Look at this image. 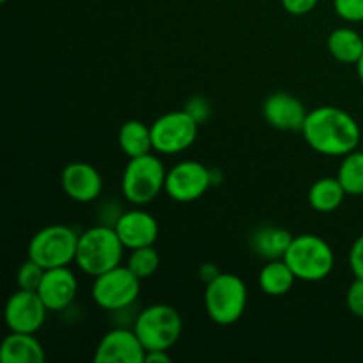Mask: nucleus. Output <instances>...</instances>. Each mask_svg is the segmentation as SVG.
Segmentation results:
<instances>
[{
	"label": "nucleus",
	"mask_w": 363,
	"mask_h": 363,
	"mask_svg": "<svg viewBox=\"0 0 363 363\" xmlns=\"http://www.w3.org/2000/svg\"><path fill=\"white\" fill-rule=\"evenodd\" d=\"M124 248L126 247L121 241L116 227L108 223H99L78 236L74 262L84 273L98 277L123 264Z\"/></svg>",
	"instance_id": "2"
},
{
	"label": "nucleus",
	"mask_w": 363,
	"mask_h": 363,
	"mask_svg": "<svg viewBox=\"0 0 363 363\" xmlns=\"http://www.w3.org/2000/svg\"><path fill=\"white\" fill-rule=\"evenodd\" d=\"M350 268L354 277L363 279V234L354 240L350 250Z\"/></svg>",
	"instance_id": "28"
},
{
	"label": "nucleus",
	"mask_w": 363,
	"mask_h": 363,
	"mask_svg": "<svg viewBox=\"0 0 363 363\" xmlns=\"http://www.w3.org/2000/svg\"><path fill=\"white\" fill-rule=\"evenodd\" d=\"M328 52L342 64H354L363 55V38L360 32L351 27H339L328 35Z\"/></svg>",
	"instance_id": "20"
},
{
	"label": "nucleus",
	"mask_w": 363,
	"mask_h": 363,
	"mask_svg": "<svg viewBox=\"0 0 363 363\" xmlns=\"http://www.w3.org/2000/svg\"><path fill=\"white\" fill-rule=\"evenodd\" d=\"M78 293L77 275L69 269V266L46 269L41 280L38 294L45 301L50 312H60L71 307Z\"/></svg>",
	"instance_id": "16"
},
{
	"label": "nucleus",
	"mask_w": 363,
	"mask_h": 363,
	"mask_svg": "<svg viewBox=\"0 0 363 363\" xmlns=\"http://www.w3.org/2000/svg\"><path fill=\"white\" fill-rule=\"evenodd\" d=\"M145 347L133 328H113L99 340L96 363H144Z\"/></svg>",
	"instance_id": "12"
},
{
	"label": "nucleus",
	"mask_w": 363,
	"mask_h": 363,
	"mask_svg": "<svg viewBox=\"0 0 363 363\" xmlns=\"http://www.w3.org/2000/svg\"><path fill=\"white\" fill-rule=\"evenodd\" d=\"M357 73H358V78H360V82L363 85V55H362V59L357 62Z\"/></svg>",
	"instance_id": "33"
},
{
	"label": "nucleus",
	"mask_w": 363,
	"mask_h": 363,
	"mask_svg": "<svg viewBox=\"0 0 363 363\" xmlns=\"http://www.w3.org/2000/svg\"><path fill=\"white\" fill-rule=\"evenodd\" d=\"M45 358V347L34 333L11 332L0 346L2 363H43Z\"/></svg>",
	"instance_id": "17"
},
{
	"label": "nucleus",
	"mask_w": 363,
	"mask_h": 363,
	"mask_svg": "<svg viewBox=\"0 0 363 363\" xmlns=\"http://www.w3.org/2000/svg\"><path fill=\"white\" fill-rule=\"evenodd\" d=\"M333 11L340 20L350 23L363 21V0H333Z\"/></svg>",
	"instance_id": "26"
},
{
	"label": "nucleus",
	"mask_w": 363,
	"mask_h": 363,
	"mask_svg": "<svg viewBox=\"0 0 363 363\" xmlns=\"http://www.w3.org/2000/svg\"><path fill=\"white\" fill-rule=\"evenodd\" d=\"M296 280V275L284 259L266 261L259 272V287L268 296H284L293 289Z\"/></svg>",
	"instance_id": "18"
},
{
	"label": "nucleus",
	"mask_w": 363,
	"mask_h": 363,
	"mask_svg": "<svg viewBox=\"0 0 363 363\" xmlns=\"http://www.w3.org/2000/svg\"><path fill=\"white\" fill-rule=\"evenodd\" d=\"M45 272L46 269L43 268V266H39L38 262L32 261V259H27V261L18 268V273H16L18 289L38 291L39 286H41L43 277H45Z\"/></svg>",
	"instance_id": "25"
},
{
	"label": "nucleus",
	"mask_w": 363,
	"mask_h": 363,
	"mask_svg": "<svg viewBox=\"0 0 363 363\" xmlns=\"http://www.w3.org/2000/svg\"><path fill=\"white\" fill-rule=\"evenodd\" d=\"M248 289L243 279L234 273H220L206 284L204 307L208 318L218 326H230L245 314Z\"/></svg>",
	"instance_id": "3"
},
{
	"label": "nucleus",
	"mask_w": 363,
	"mask_h": 363,
	"mask_svg": "<svg viewBox=\"0 0 363 363\" xmlns=\"http://www.w3.org/2000/svg\"><path fill=\"white\" fill-rule=\"evenodd\" d=\"M45 301L38 291L18 289L6 303V325L11 332L35 333L46 321L48 314Z\"/></svg>",
	"instance_id": "11"
},
{
	"label": "nucleus",
	"mask_w": 363,
	"mask_h": 363,
	"mask_svg": "<svg viewBox=\"0 0 363 363\" xmlns=\"http://www.w3.org/2000/svg\"><path fill=\"white\" fill-rule=\"evenodd\" d=\"M301 133L312 151L332 158L357 151L362 140L357 119L344 108L330 105L308 112Z\"/></svg>",
	"instance_id": "1"
},
{
	"label": "nucleus",
	"mask_w": 363,
	"mask_h": 363,
	"mask_svg": "<svg viewBox=\"0 0 363 363\" xmlns=\"http://www.w3.org/2000/svg\"><path fill=\"white\" fill-rule=\"evenodd\" d=\"M167 363L172 362V357L167 350H155V351H147L145 353V363Z\"/></svg>",
	"instance_id": "31"
},
{
	"label": "nucleus",
	"mask_w": 363,
	"mask_h": 363,
	"mask_svg": "<svg viewBox=\"0 0 363 363\" xmlns=\"http://www.w3.org/2000/svg\"><path fill=\"white\" fill-rule=\"evenodd\" d=\"M293 273L301 282H321L332 273L335 255L326 240L318 234H300L293 238L284 255Z\"/></svg>",
	"instance_id": "4"
},
{
	"label": "nucleus",
	"mask_w": 363,
	"mask_h": 363,
	"mask_svg": "<svg viewBox=\"0 0 363 363\" xmlns=\"http://www.w3.org/2000/svg\"><path fill=\"white\" fill-rule=\"evenodd\" d=\"M119 147L128 158H137L152 152L155 145H152L151 126H145L142 121L137 119L126 121L119 130Z\"/></svg>",
	"instance_id": "22"
},
{
	"label": "nucleus",
	"mask_w": 363,
	"mask_h": 363,
	"mask_svg": "<svg viewBox=\"0 0 363 363\" xmlns=\"http://www.w3.org/2000/svg\"><path fill=\"white\" fill-rule=\"evenodd\" d=\"M213 184V172L195 160H184L167 170L165 191L172 201L188 204L195 202Z\"/></svg>",
	"instance_id": "10"
},
{
	"label": "nucleus",
	"mask_w": 363,
	"mask_h": 363,
	"mask_svg": "<svg viewBox=\"0 0 363 363\" xmlns=\"http://www.w3.org/2000/svg\"><path fill=\"white\" fill-rule=\"evenodd\" d=\"M184 110H186L199 124H202L209 116H211V106H209V103L206 101L204 98H191L190 101L186 103V106H184Z\"/></svg>",
	"instance_id": "30"
},
{
	"label": "nucleus",
	"mask_w": 363,
	"mask_h": 363,
	"mask_svg": "<svg viewBox=\"0 0 363 363\" xmlns=\"http://www.w3.org/2000/svg\"><path fill=\"white\" fill-rule=\"evenodd\" d=\"M340 184L347 195H363V151H353L344 156L337 172Z\"/></svg>",
	"instance_id": "23"
},
{
	"label": "nucleus",
	"mask_w": 363,
	"mask_h": 363,
	"mask_svg": "<svg viewBox=\"0 0 363 363\" xmlns=\"http://www.w3.org/2000/svg\"><path fill=\"white\" fill-rule=\"evenodd\" d=\"M133 330L144 344L145 351H169L183 333V319L170 305L155 303L145 307L135 318Z\"/></svg>",
	"instance_id": "6"
},
{
	"label": "nucleus",
	"mask_w": 363,
	"mask_h": 363,
	"mask_svg": "<svg viewBox=\"0 0 363 363\" xmlns=\"http://www.w3.org/2000/svg\"><path fill=\"white\" fill-rule=\"evenodd\" d=\"M220 273L222 272H220V269L213 264H204L201 269H199V277H201L206 284L211 282V280L215 279L216 275H220Z\"/></svg>",
	"instance_id": "32"
},
{
	"label": "nucleus",
	"mask_w": 363,
	"mask_h": 363,
	"mask_svg": "<svg viewBox=\"0 0 363 363\" xmlns=\"http://www.w3.org/2000/svg\"><path fill=\"white\" fill-rule=\"evenodd\" d=\"M293 234L280 227H262L252 236V248L264 261L284 259L293 243Z\"/></svg>",
	"instance_id": "19"
},
{
	"label": "nucleus",
	"mask_w": 363,
	"mask_h": 363,
	"mask_svg": "<svg viewBox=\"0 0 363 363\" xmlns=\"http://www.w3.org/2000/svg\"><path fill=\"white\" fill-rule=\"evenodd\" d=\"M78 236L80 234L62 223L43 227L28 243V259L35 261L45 269L69 266L77 257Z\"/></svg>",
	"instance_id": "7"
},
{
	"label": "nucleus",
	"mask_w": 363,
	"mask_h": 363,
	"mask_svg": "<svg viewBox=\"0 0 363 363\" xmlns=\"http://www.w3.org/2000/svg\"><path fill=\"white\" fill-rule=\"evenodd\" d=\"M126 266L140 280L149 279V277L155 275L160 268L158 250L155 248V245H149V247H142V248H135V250H131L130 257H128Z\"/></svg>",
	"instance_id": "24"
},
{
	"label": "nucleus",
	"mask_w": 363,
	"mask_h": 363,
	"mask_svg": "<svg viewBox=\"0 0 363 363\" xmlns=\"http://www.w3.org/2000/svg\"><path fill=\"white\" fill-rule=\"evenodd\" d=\"M280 4L293 16H305L318 7L319 0H280Z\"/></svg>",
	"instance_id": "29"
},
{
	"label": "nucleus",
	"mask_w": 363,
	"mask_h": 363,
	"mask_svg": "<svg viewBox=\"0 0 363 363\" xmlns=\"http://www.w3.org/2000/svg\"><path fill=\"white\" fill-rule=\"evenodd\" d=\"M308 112L303 103L289 92H273L262 103V117L280 131H301Z\"/></svg>",
	"instance_id": "13"
},
{
	"label": "nucleus",
	"mask_w": 363,
	"mask_h": 363,
	"mask_svg": "<svg viewBox=\"0 0 363 363\" xmlns=\"http://www.w3.org/2000/svg\"><path fill=\"white\" fill-rule=\"evenodd\" d=\"M167 170L156 155L130 158L121 179L124 199L133 206H145L165 190Z\"/></svg>",
	"instance_id": "5"
},
{
	"label": "nucleus",
	"mask_w": 363,
	"mask_h": 363,
	"mask_svg": "<svg viewBox=\"0 0 363 363\" xmlns=\"http://www.w3.org/2000/svg\"><path fill=\"white\" fill-rule=\"evenodd\" d=\"M346 305H347V311H350L351 314L363 319V279L354 277L350 289H347Z\"/></svg>",
	"instance_id": "27"
},
{
	"label": "nucleus",
	"mask_w": 363,
	"mask_h": 363,
	"mask_svg": "<svg viewBox=\"0 0 363 363\" xmlns=\"http://www.w3.org/2000/svg\"><path fill=\"white\" fill-rule=\"evenodd\" d=\"M0 2H2V4H4V2H7V0H0Z\"/></svg>",
	"instance_id": "34"
},
{
	"label": "nucleus",
	"mask_w": 363,
	"mask_h": 363,
	"mask_svg": "<svg viewBox=\"0 0 363 363\" xmlns=\"http://www.w3.org/2000/svg\"><path fill=\"white\" fill-rule=\"evenodd\" d=\"M121 241L128 250L149 247L158 240L160 227L155 216L144 209H128L123 211L113 223Z\"/></svg>",
	"instance_id": "15"
},
{
	"label": "nucleus",
	"mask_w": 363,
	"mask_h": 363,
	"mask_svg": "<svg viewBox=\"0 0 363 363\" xmlns=\"http://www.w3.org/2000/svg\"><path fill=\"white\" fill-rule=\"evenodd\" d=\"M346 195L339 177H321L308 190V204L318 213H333L342 206Z\"/></svg>",
	"instance_id": "21"
},
{
	"label": "nucleus",
	"mask_w": 363,
	"mask_h": 363,
	"mask_svg": "<svg viewBox=\"0 0 363 363\" xmlns=\"http://www.w3.org/2000/svg\"><path fill=\"white\" fill-rule=\"evenodd\" d=\"M142 280L128 268L119 264L101 275L94 277L92 284V300L99 308L108 312H121L133 307L140 294Z\"/></svg>",
	"instance_id": "8"
},
{
	"label": "nucleus",
	"mask_w": 363,
	"mask_h": 363,
	"mask_svg": "<svg viewBox=\"0 0 363 363\" xmlns=\"http://www.w3.org/2000/svg\"><path fill=\"white\" fill-rule=\"evenodd\" d=\"M197 133L199 123L184 108L163 113L151 124L152 145L160 155H179L186 151Z\"/></svg>",
	"instance_id": "9"
},
{
	"label": "nucleus",
	"mask_w": 363,
	"mask_h": 363,
	"mask_svg": "<svg viewBox=\"0 0 363 363\" xmlns=\"http://www.w3.org/2000/svg\"><path fill=\"white\" fill-rule=\"evenodd\" d=\"M62 190L71 201L89 204L103 191V177L94 165L85 162H73L64 167L60 176Z\"/></svg>",
	"instance_id": "14"
}]
</instances>
